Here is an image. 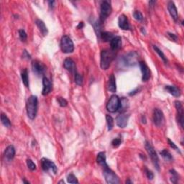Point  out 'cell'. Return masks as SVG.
Segmentation results:
<instances>
[{
	"instance_id": "1",
	"label": "cell",
	"mask_w": 184,
	"mask_h": 184,
	"mask_svg": "<svg viewBox=\"0 0 184 184\" xmlns=\"http://www.w3.org/2000/svg\"><path fill=\"white\" fill-rule=\"evenodd\" d=\"M115 51L112 50L105 49L101 52V60H100V66L103 70H107L110 67L111 63L115 58Z\"/></svg>"
},
{
	"instance_id": "2",
	"label": "cell",
	"mask_w": 184,
	"mask_h": 184,
	"mask_svg": "<svg viewBox=\"0 0 184 184\" xmlns=\"http://www.w3.org/2000/svg\"><path fill=\"white\" fill-rule=\"evenodd\" d=\"M37 104H38V101H37V97L36 96L32 95L28 98L26 104L27 113H28V117L31 120H33L35 117H36L37 112Z\"/></svg>"
},
{
	"instance_id": "3",
	"label": "cell",
	"mask_w": 184,
	"mask_h": 184,
	"mask_svg": "<svg viewBox=\"0 0 184 184\" xmlns=\"http://www.w3.org/2000/svg\"><path fill=\"white\" fill-rule=\"evenodd\" d=\"M122 64L125 66H134L139 63V55L137 52L132 51L127 53L121 58Z\"/></svg>"
},
{
	"instance_id": "4",
	"label": "cell",
	"mask_w": 184,
	"mask_h": 184,
	"mask_svg": "<svg viewBox=\"0 0 184 184\" xmlns=\"http://www.w3.org/2000/svg\"><path fill=\"white\" fill-rule=\"evenodd\" d=\"M103 175L104 176L105 180L109 184H117L119 183V178L117 175L111 170L108 166L104 168Z\"/></svg>"
},
{
	"instance_id": "5",
	"label": "cell",
	"mask_w": 184,
	"mask_h": 184,
	"mask_svg": "<svg viewBox=\"0 0 184 184\" xmlns=\"http://www.w3.org/2000/svg\"><path fill=\"white\" fill-rule=\"evenodd\" d=\"M145 147L146 150H147L148 155L150 157L152 162H153V165L158 171L160 170V164H159V158L158 155H157L156 151L153 147V146L148 141H146L145 144Z\"/></svg>"
},
{
	"instance_id": "6",
	"label": "cell",
	"mask_w": 184,
	"mask_h": 184,
	"mask_svg": "<svg viewBox=\"0 0 184 184\" xmlns=\"http://www.w3.org/2000/svg\"><path fill=\"white\" fill-rule=\"evenodd\" d=\"M60 48L64 53H71L74 51V42L69 36L63 35L60 41Z\"/></svg>"
},
{
	"instance_id": "7",
	"label": "cell",
	"mask_w": 184,
	"mask_h": 184,
	"mask_svg": "<svg viewBox=\"0 0 184 184\" xmlns=\"http://www.w3.org/2000/svg\"><path fill=\"white\" fill-rule=\"evenodd\" d=\"M111 12H112V7L110 3L107 1H102L100 6V22L101 23L104 22L107 17L110 15Z\"/></svg>"
},
{
	"instance_id": "8",
	"label": "cell",
	"mask_w": 184,
	"mask_h": 184,
	"mask_svg": "<svg viewBox=\"0 0 184 184\" xmlns=\"http://www.w3.org/2000/svg\"><path fill=\"white\" fill-rule=\"evenodd\" d=\"M120 106V99L117 95H112L107 104V110L110 112L114 113L119 110Z\"/></svg>"
},
{
	"instance_id": "9",
	"label": "cell",
	"mask_w": 184,
	"mask_h": 184,
	"mask_svg": "<svg viewBox=\"0 0 184 184\" xmlns=\"http://www.w3.org/2000/svg\"><path fill=\"white\" fill-rule=\"evenodd\" d=\"M32 69L33 73L37 76H42L46 71V67L42 62L35 60L32 62Z\"/></svg>"
},
{
	"instance_id": "10",
	"label": "cell",
	"mask_w": 184,
	"mask_h": 184,
	"mask_svg": "<svg viewBox=\"0 0 184 184\" xmlns=\"http://www.w3.org/2000/svg\"><path fill=\"white\" fill-rule=\"evenodd\" d=\"M153 121L158 127H161L165 123V117L162 112L160 109H155L153 112Z\"/></svg>"
},
{
	"instance_id": "11",
	"label": "cell",
	"mask_w": 184,
	"mask_h": 184,
	"mask_svg": "<svg viewBox=\"0 0 184 184\" xmlns=\"http://www.w3.org/2000/svg\"><path fill=\"white\" fill-rule=\"evenodd\" d=\"M41 167L44 171H52L55 174H56L57 171H58L57 166L55 165L54 162L48 160V158H43L41 159Z\"/></svg>"
},
{
	"instance_id": "12",
	"label": "cell",
	"mask_w": 184,
	"mask_h": 184,
	"mask_svg": "<svg viewBox=\"0 0 184 184\" xmlns=\"http://www.w3.org/2000/svg\"><path fill=\"white\" fill-rule=\"evenodd\" d=\"M175 106L177 110V120L182 128L183 127V108L179 101H175Z\"/></svg>"
},
{
	"instance_id": "13",
	"label": "cell",
	"mask_w": 184,
	"mask_h": 184,
	"mask_svg": "<svg viewBox=\"0 0 184 184\" xmlns=\"http://www.w3.org/2000/svg\"><path fill=\"white\" fill-rule=\"evenodd\" d=\"M139 65H140L141 72H142V81H147L150 78V70L146 65V63L143 61L139 62Z\"/></svg>"
},
{
	"instance_id": "14",
	"label": "cell",
	"mask_w": 184,
	"mask_h": 184,
	"mask_svg": "<svg viewBox=\"0 0 184 184\" xmlns=\"http://www.w3.org/2000/svg\"><path fill=\"white\" fill-rule=\"evenodd\" d=\"M130 115L126 114L121 113L116 119V122H117V126L120 128H124L127 125L128 119H129Z\"/></svg>"
},
{
	"instance_id": "15",
	"label": "cell",
	"mask_w": 184,
	"mask_h": 184,
	"mask_svg": "<svg viewBox=\"0 0 184 184\" xmlns=\"http://www.w3.org/2000/svg\"><path fill=\"white\" fill-rule=\"evenodd\" d=\"M118 25L119 28L124 30H128L130 29V23L128 21L127 17L124 15H121L119 16V19H118Z\"/></svg>"
},
{
	"instance_id": "16",
	"label": "cell",
	"mask_w": 184,
	"mask_h": 184,
	"mask_svg": "<svg viewBox=\"0 0 184 184\" xmlns=\"http://www.w3.org/2000/svg\"><path fill=\"white\" fill-rule=\"evenodd\" d=\"M63 67L66 69L67 71H70L71 73H74L75 74L76 73V63L72 59L70 58H68L65 59L63 62Z\"/></svg>"
},
{
	"instance_id": "17",
	"label": "cell",
	"mask_w": 184,
	"mask_h": 184,
	"mask_svg": "<svg viewBox=\"0 0 184 184\" xmlns=\"http://www.w3.org/2000/svg\"><path fill=\"white\" fill-rule=\"evenodd\" d=\"M168 12L171 17L174 19V21L177 22L178 19V14L176 5H175L173 1H169L168 4Z\"/></svg>"
},
{
	"instance_id": "18",
	"label": "cell",
	"mask_w": 184,
	"mask_h": 184,
	"mask_svg": "<svg viewBox=\"0 0 184 184\" xmlns=\"http://www.w3.org/2000/svg\"><path fill=\"white\" fill-rule=\"evenodd\" d=\"M121 47V38L120 36H115L110 41L111 50L116 51L119 50Z\"/></svg>"
},
{
	"instance_id": "19",
	"label": "cell",
	"mask_w": 184,
	"mask_h": 184,
	"mask_svg": "<svg viewBox=\"0 0 184 184\" xmlns=\"http://www.w3.org/2000/svg\"><path fill=\"white\" fill-rule=\"evenodd\" d=\"M42 85H43V88H42V94L43 96H46L51 92L52 89L51 82L48 78L43 77L42 78Z\"/></svg>"
},
{
	"instance_id": "20",
	"label": "cell",
	"mask_w": 184,
	"mask_h": 184,
	"mask_svg": "<svg viewBox=\"0 0 184 184\" xmlns=\"http://www.w3.org/2000/svg\"><path fill=\"white\" fill-rule=\"evenodd\" d=\"M108 90L112 93H115L117 92V85H116V78L114 74H111L109 78L108 84H107Z\"/></svg>"
},
{
	"instance_id": "21",
	"label": "cell",
	"mask_w": 184,
	"mask_h": 184,
	"mask_svg": "<svg viewBox=\"0 0 184 184\" xmlns=\"http://www.w3.org/2000/svg\"><path fill=\"white\" fill-rule=\"evenodd\" d=\"M15 155V149L13 145H9L4 151V157L8 160H12Z\"/></svg>"
},
{
	"instance_id": "22",
	"label": "cell",
	"mask_w": 184,
	"mask_h": 184,
	"mask_svg": "<svg viewBox=\"0 0 184 184\" xmlns=\"http://www.w3.org/2000/svg\"><path fill=\"white\" fill-rule=\"evenodd\" d=\"M165 90H167L171 95H173L175 97H179L180 96V91L178 87L175 86H166L165 87Z\"/></svg>"
},
{
	"instance_id": "23",
	"label": "cell",
	"mask_w": 184,
	"mask_h": 184,
	"mask_svg": "<svg viewBox=\"0 0 184 184\" xmlns=\"http://www.w3.org/2000/svg\"><path fill=\"white\" fill-rule=\"evenodd\" d=\"M96 162H97V163L99 164V165L102 166L103 168L106 167V166H108L107 164V158H106V155H105V153L101 152V153H99V154L97 155Z\"/></svg>"
},
{
	"instance_id": "24",
	"label": "cell",
	"mask_w": 184,
	"mask_h": 184,
	"mask_svg": "<svg viewBox=\"0 0 184 184\" xmlns=\"http://www.w3.org/2000/svg\"><path fill=\"white\" fill-rule=\"evenodd\" d=\"M35 24H36L37 27L39 28V30H40V31L42 35H47L48 33V28L47 27L45 26V24L43 21H42L41 19H37V20L35 21Z\"/></svg>"
},
{
	"instance_id": "25",
	"label": "cell",
	"mask_w": 184,
	"mask_h": 184,
	"mask_svg": "<svg viewBox=\"0 0 184 184\" xmlns=\"http://www.w3.org/2000/svg\"><path fill=\"white\" fill-rule=\"evenodd\" d=\"M114 37L115 36H114L113 33H110V32H101V35H100V38L104 42H110Z\"/></svg>"
},
{
	"instance_id": "26",
	"label": "cell",
	"mask_w": 184,
	"mask_h": 184,
	"mask_svg": "<svg viewBox=\"0 0 184 184\" xmlns=\"http://www.w3.org/2000/svg\"><path fill=\"white\" fill-rule=\"evenodd\" d=\"M21 78H22V83L26 87L29 86V78H28V69H23L22 73H21Z\"/></svg>"
},
{
	"instance_id": "27",
	"label": "cell",
	"mask_w": 184,
	"mask_h": 184,
	"mask_svg": "<svg viewBox=\"0 0 184 184\" xmlns=\"http://www.w3.org/2000/svg\"><path fill=\"white\" fill-rule=\"evenodd\" d=\"M170 175H171V181L173 183H177L178 180L179 179V176H178V173L175 171L174 169H171L169 171Z\"/></svg>"
},
{
	"instance_id": "28",
	"label": "cell",
	"mask_w": 184,
	"mask_h": 184,
	"mask_svg": "<svg viewBox=\"0 0 184 184\" xmlns=\"http://www.w3.org/2000/svg\"><path fill=\"white\" fill-rule=\"evenodd\" d=\"M1 123H2V124H4V126L6 127L10 128L12 125L11 121H10V119H9V118L7 117L6 114L3 113L1 114Z\"/></svg>"
},
{
	"instance_id": "29",
	"label": "cell",
	"mask_w": 184,
	"mask_h": 184,
	"mask_svg": "<svg viewBox=\"0 0 184 184\" xmlns=\"http://www.w3.org/2000/svg\"><path fill=\"white\" fill-rule=\"evenodd\" d=\"M160 154L162 158L165 159V160H167V161H171V160H173L172 155H171L170 152L168 150H167L165 149L162 150L160 153Z\"/></svg>"
},
{
	"instance_id": "30",
	"label": "cell",
	"mask_w": 184,
	"mask_h": 184,
	"mask_svg": "<svg viewBox=\"0 0 184 184\" xmlns=\"http://www.w3.org/2000/svg\"><path fill=\"white\" fill-rule=\"evenodd\" d=\"M128 105H129L128 100L125 98H122L120 100V106H119V110L121 111V112H124V110H126V109L128 107Z\"/></svg>"
},
{
	"instance_id": "31",
	"label": "cell",
	"mask_w": 184,
	"mask_h": 184,
	"mask_svg": "<svg viewBox=\"0 0 184 184\" xmlns=\"http://www.w3.org/2000/svg\"><path fill=\"white\" fill-rule=\"evenodd\" d=\"M153 49H154V51L156 52V53L159 55V56H160V58H161L162 60H163L164 63H168L167 58H165V55H164V53H162V51H161V50H160V48H159L158 46H156V45H153Z\"/></svg>"
},
{
	"instance_id": "32",
	"label": "cell",
	"mask_w": 184,
	"mask_h": 184,
	"mask_svg": "<svg viewBox=\"0 0 184 184\" xmlns=\"http://www.w3.org/2000/svg\"><path fill=\"white\" fill-rule=\"evenodd\" d=\"M106 119H107V127H108V130L109 131H110V130H112L114 127V119L110 115H108V114H107L106 115Z\"/></svg>"
},
{
	"instance_id": "33",
	"label": "cell",
	"mask_w": 184,
	"mask_h": 184,
	"mask_svg": "<svg viewBox=\"0 0 184 184\" xmlns=\"http://www.w3.org/2000/svg\"><path fill=\"white\" fill-rule=\"evenodd\" d=\"M101 23L100 21H96V22L94 25V29H95V31L96 34H97V36L100 38V35L101 33Z\"/></svg>"
},
{
	"instance_id": "34",
	"label": "cell",
	"mask_w": 184,
	"mask_h": 184,
	"mask_svg": "<svg viewBox=\"0 0 184 184\" xmlns=\"http://www.w3.org/2000/svg\"><path fill=\"white\" fill-rule=\"evenodd\" d=\"M75 82H76V84L78 86H81L83 84V76H82L81 75H80L79 74H78L77 72L75 74Z\"/></svg>"
},
{
	"instance_id": "35",
	"label": "cell",
	"mask_w": 184,
	"mask_h": 184,
	"mask_svg": "<svg viewBox=\"0 0 184 184\" xmlns=\"http://www.w3.org/2000/svg\"><path fill=\"white\" fill-rule=\"evenodd\" d=\"M67 181L69 182V183H78V179L76 178V177L74 176V174H72V173H71V174H69V176L67 177Z\"/></svg>"
},
{
	"instance_id": "36",
	"label": "cell",
	"mask_w": 184,
	"mask_h": 184,
	"mask_svg": "<svg viewBox=\"0 0 184 184\" xmlns=\"http://www.w3.org/2000/svg\"><path fill=\"white\" fill-rule=\"evenodd\" d=\"M18 33H19V38L21 39V40L23 41V42H25V41L27 40V38H28V35H27L26 32L23 29H20V30H19Z\"/></svg>"
},
{
	"instance_id": "37",
	"label": "cell",
	"mask_w": 184,
	"mask_h": 184,
	"mask_svg": "<svg viewBox=\"0 0 184 184\" xmlns=\"http://www.w3.org/2000/svg\"><path fill=\"white\" fill-rule=\"evenodd\" d=\"M57 101L60 107H65L68 105V101L63 97H57Z\"/></svg>"
},
{
	"instance_id": "38",
	"label": "cell",
	"mask_w": 184,
	"mask_h": 184,
	"mask_svg": "<svg viewBox=\"0 0 184 184\" xmlns=\"http://www.w3.org/2000/svg\"><path fill=\"white\" fill-rule=\"evenodd\" d=\"M27 165H28V168H29L30 171H35L36 169V165L34 163L33 161L30 159H28L27 160Z\"/></svg>"
},
{
	"instance_id": "39",
	"label": "cell",
	"mask_w": 184,
	"mask_h": 184,
	"mask_svg": "<svg viewBox=\"0 0 184 184\" xmlns=\"http://www.w3.org/2000/svg\"><path fill=\"white\" fill-rule=\"evenodd\" d=\"M133 17L137 21H142L143 19V16H142V14L140 11H135L134 12Z\"/></svg>"
},
{
	"instance_id": "40",
	"label": "cell",
	"mask_w": 184,
	"mask_h": 184,
	"mask_svg": "<svg viewBox=\"0 0 184 184\" xmlns=\"http://www.w3.org/2000/svg\"><path fill=\"white\" fill-rule=\"evenodd\" d=\"M121 143V140L119 137H117V138L114 139L112 142V145L114 147H117L120 145Z\"/></svg>"
},
{
	"instance_id": "41",
	"label": "cell",
	"mask_w": 184,
	"mask_h": 184,
	"mask_svg": "<svg viewBox=\"0 0 184 184\" xmlns=\"http://www.w3.org/2000/svg\"><path fill=\"white\" fill-rule=\"evenodd\" d=\"M145 174L146 176H147V178L149 180H153V178H154V174H153V173L150 170L147 169V168H145Z\"/></svg>"
},
{
	"instance_id": "42",
	"label": "cell",
	"mask_w": 184,
	"mask_h": 184,
	"mask_svg": "<svg viewBox=\"0 0 184 184\" xmlns=\"http://www.w3.org/2000/svg\"><path fill=\"white\" fill-rule=\"evenodd\" d=\"M168 142L169 145L171 146V148H173V150H176V151H178V153H180V151L179 148H178V147H177V145H176L175 144L174 142H173V141H171V140H170L169 138H168Z\"/></svg>"
},
{
	"instance_id": "43",
	"label": "cell",
	"mask_w": 184,
	"mask_h": 184,
	"mask_svg": "<svg viewBox=\"0 0 184 184\" xmlns=\"http://www.w3.org/2000/svg\"><path fill=\"white\" fill-rule=\"evenodd\" d=\"M168 37L172 40H173V41H177V40H178V37H177V35H175V34L171 33H168Z\"/></svg>"
},
{
	"instance_id": "44",
	"label": "cell",
	"mask_w": 184,
	"mask_h": 184,
	"mask_svg": "<svg viewBox=\"0 0 184 184\" xmlns=\"http://www.w3.org/2000/svg\"><path fill=\"white\" fill-rule=\"evenodd\" d=\"M22 57H23V58L27 59V60H29V59L31 58V56H30V55L29 54V53H28V51H25H25H23Z\"/></svg>"
},
{
	"instance_id": "45",
	"label": "cell",
	"mask_w": 184,
	"mask_h": 184,
	"mask_svg": "<svg viewBox=\"0 0 184 184\" xmlns=\"http://www.w3.org/2000/svg\"><path fill=\"white\" fill-rule=\"evenodd\" d=\"M83 27H84V23H83V22H81L78 23V26H77V28H78V29H82V28H83Z\"/></svg>"
},
{
	"instance_id": "46",
	"label": "cell",
	"mask_w": 184,
	"mask_h": 184,
	"mask_svg": "<svg viewBox=\"0 0 184 184\" xmlns=\"http://www.w3.org/2000/svg\"><path fill=\"white\" fill-rule=\"evenodd\" d=\"M138 92H139V89H135V90L133 91V92H130V94H129V95H130V96H133V95H135V94H137V93Z\"/></svg>"
},
{
	"instance_id": "47",
	"label": "cell",
	"mask_w": 184,
	"mask_h": 184,
	"mask_svg": "<svg viewBox=\"0 0 184 184\" xmlns=\"http://www.w3.org/2000/svg\"><path fill=\"white\" fill-rule=\"evenodd\" d=\"M48 3H49L50 7L52 8V9L54 7V4H55L54 1H48Z\"/></svg>"
},
{
	"instance_id": "48",
	"label": "cell",
	"mask_w": 184,
	"mask_h": 184,
	"mask_svg": "<svg viewBox=\"0 0 184 184\" xmlns=\"http://www.w3.org/2000/svg\"><path fill=\"white\" fill-rule=\"evenodd\" d=\"M141 120H142V122L143 123V124H146V122H147V121H146V118L145 116H142V119H141Z\"/></svg>"
},
{
	"instance_id": "49",
	"label": "cell",
	"mask_w": 184,
	"mask_h": 184,
	"mask_svg": "<svg viewBox=\"0 0 184 184\" xmlns=\"http://www.w3.org/2000/svg\"><path fill=\"white\" fill-rule=\"evenodd\" d=\"M126 183L127 184V183H133V181H131L130 180H126Z\"/></svg>"
},
{
	"instance_id": "50",
	"label": "cell",
	"mask_w": 184,
	"mask_h": 184,
	"mask_svg": "<svg viewBox=\"0 0 184 184\" xmlns=\"http://www.w3.org/2000/svg\"><path fill=\"white\" fill-rule=\"evenodd\" d=\"M23 183H30V182L27 181V180H23Z\"/></svg>"
}]
</instances>
